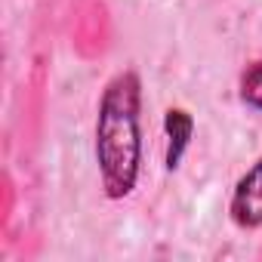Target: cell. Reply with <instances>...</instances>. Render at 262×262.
Instances as JSON below:
<instances>
[{
  "label": "cell",
  "instance_id": "cell-1",
  "mask_svg": "<svg viewBox=\"0 0 262 262\" xmlns=\"http://www.w3.org/2000/svg\"><path fill=\"white\" fill-rule=\"evenodd\" d=\"M139 77L133 71L117 74L99 105L96 120V158L108 198H123L133 191L139 176Z\"/></svg>",
  "mask_w": 262,
  "mask_h": 262
},
{
  "label": "cell",
  "instance_id": "cell-2",
  "mask_svg": "<svg viewBox=\"0 0 262 262\" xmlns=\"http://www.w3.org/2000/svg\"><path fill=\"white\" fill-rule=\"evenodd\" d=\"M231 216L244 228L262 225V161L237 182L231 198Z\"/></svg>",
  "mask_w": 262,
  "mask_h": 262
},
{
  "label": "cell",
  "instance_id": "cell-4",
  "mask_svg": "<svg viewBox=\"0 0 262 262\" xmlns=\"http://www.w3.org/2000/svg\"><path fill=\"white\" fill-rule=\"evenodd\" d=\"M241 96L247 105L253 108H262V62H256L247 74H244V83H241Z\"/></svg>",
  "mask_w": 262,
  "mask_h": 262
},
{
  "label": "cell",
  "instance_id": "cell-3",
  "mask_svg": "<svg viewBox=\"0 0 262 262\" xmlns=\"http://www.w3.org/2000/svg\"><path fill=\"white\" fill-rule=\"evenodd\" d=\"M191 117L185 114V111H167V136H170V151H167V167L173 170L176 164H179V158H182V151H185V145H188V136H191Z\"/></svg>",
  "mask_w": 262,
  "mask_h": 262
}]
</instances>
